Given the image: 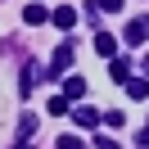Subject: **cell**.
<instances>
[{"mask_svg": "<svg viewBox=\"0 0 149 149\" xmlns=\"http://www.w3.org/2000/svg\"><path fill=\"white\" fill-rule=\"evenodd\" d=\"M140 72H145V77H149V59H140Z\"/></svg>", "mask_w": 149, "mask_h": 149, "instance_id": "obj_17", "label": "cell"}, {"mask_svg": "<svg viewBox=\"0 0 149 149\" xmlns=\"http://www.w3.org/2000/svg\"><path fill=\"white\" fill-rule=\"evenodd\" d=\"M54 118H63V113H72V104H68V95H50V104H45Z\"/></svg>", "mask_w": 149, "mask_h": 149, "instance_id": "obj_11", "label": "cell"}, {"mask_svg": "<svg viewBox=\"0 0 149 149\" xmlns=\"http://www.w3.org/2000/svg\"><path fill=\"white\" fill-rule=\"evenodd\" d=\"M113 50H118V41H113V32H100V36H95V54L113 59Z\"/></svg>", "mask_w": 149, "mask_h": 149, "instance_id": "obj_7", "label": "cell"}, {"mask_svg": "<svg viewBox=\"0 0 149 149\" xmlns=\"http://www.w3.org/2000/svg\"><path fill=\"white\" fill-rule=\"evenodd\" d=\"M50 23H54V27H63V32L77 27V9H72V5H59V9L50 14Z\"/></svg>", "mask_w": 149, "mask_h": 149, "instance_id": "obj_3", "label": "cell"}, {"mask_svg": "<svg viewBox=\"0 0 149 149\" xmlns=\"http://www.w3.org/2000/svg\"><path fill=\"white\" fill-rule=\"evenodd\" d=\"M72 118H77V127H91V131H95V127L104 122L100 113H95V109H86V104H81V109H72Z\"/></svg>", "mask_w": 149, "mask_h": 149, "instance_id": "obj_6", "label": "cell"}, {"mask_svg": "<svg viewBox=\"0 0 149 149\" xmlns=\"http://www.w3.org/2000/svg\"><path fill=\"white\" fill-rule=\"evenodd\" d=\"M104 122H109V127H113V131H122V122H127V118H122V113H118V109H113V113H104Z\"/></svg>", "mask_w": 149, "mask_h": 149, "instance_id": "obj_15", "label": "cell"}, {"mask_svg": "<svg viewBox=\"0 0 149 149\" xmlns=\"http://www.w3.org/2000/svg\"><path fill=\"white\" fill-rule=\"evenodd\" d=\"M32 131H36V118H32V113H23V122H18V136H32Z\"/></svg>", "mask_w": 149, "mask_h": 149, "instance_id": "obj_13", "label": "cell"}, {"mask_svg": "<svg viewBox=\"0 0 149 149\" xmlns=\"http://www.w3.org/2000/svg\"><path fill=\"white\" fill-rule=\"evenodd\" d=\"M127 95H131V100H149V77H131V81H127Z\"/></svg>", "mask_w": 149, "mask_h": 149, "instance_id": "obj_8", "label": "cell"}, {"mask_svg": "<svg viewBox=\"0 0 149 149\" xmlns=\"http://www.w3.org/2000/svg\"><path fill=\"white\" fill-rule=\"evenodd\" d=\"M63 95H68V100H81V95H86V77H68V81H63Z\"/></svg>", "mask_w": 149, "mask_h": 149, "instance_id": "obj_10", "label": "cell"}, {"mask_svg": "<svg viewBox=\"0 0 149 149\" xmlns=\"http://www.w3.org/2000/svg\"><path fill=\"white\" fill-rule=\"evenodd\" d=\"M41 72H45L41 63H23V95H32V86L41 81Z\"/></svg>", "mask_w": 149, "mask_h": 149, "instance_id": "obj_5", "label": "cell"}, {"mask_svg": "<svg viewBox=\"0 0 149 149\" xmlns=\"http://www.w3.org/2000/svg\"><path fill=\"white\" fill-rule=\"evenodd\" d=\"M122 36H127V45H145V41H149V14H140V18H131Z\"/></svg>", "mask_w": 149, "mask_h": 149, "instance_id": "obj_2", "label": "cell"}, {"mask_svg": "<svg viewBox=\"0 0 149 149\" xmlns=\"http://www.w3.org/2000/svg\"><path fill=\"white\" fill-rule=\"evenodd\" d=\"M59 149H86V140H77V136H59Z\"/></svg>", "mask_w": 149, "mask_h": 149, "instance_id": "obj_14", "label": "cell"}, {"mask_svg": "<svg viewBox=\"0 0 149 149\" xmlns=\"http://www.w3.org/2000/svg\"><path fill=\"white\" fill-rule=\"evenodd\" d=\"M95 5H100V9H109V14H118V9H122V0H95Z\"/></svg>", "mask_w": 149, "mask_h": 149, "instance_id": "obj_16", "label": "cell"}, {"mask_svg": "<svg viewBox=\"0 0 149 149\" xmlns=\"http://www.w3.org/2000/svg\"><path fill=\"white\" fill-rule=\"evenodd\" d=\"M23 23H27V27H41V23H45V5H27V9H23Z\"/></svg>", "mask_w": 149, "mask_h": 149, "instance_id": "obj_9", "label": "cell"}, {"mask_svg": "<svg viewBox=\"0 0 149 149\" xmlns=\"http://www.w3.org/2000/svg\"><path fill=\"white\" fill-rule=\"evenodd\" d=\"M95 145H100V149H122V140L109 136V131H100V136H95Z\"/></svg>", "mask_w": 149, "mask_h": 149, "instance_id": "obj_12", "label": "cell"}, {"mask_svg": "<svg viewBox=\"0 0 149 149\" xmlns=\"http://www.w3.org/2000/svg\"><path fill=\"white\" fill-rule=\"evenodd\" d=\"M68 63H72V45H59L45 63V77H68Z\"/></svg>", "mask_w": 149, "mask_h": 149, "instance_id": "obj_1", "label": "cell"}, {"mask_svg": "<svg viewBox=\"0 0 149 149\" xmlns=\"http://www.w3.org/2000/svg\"><path fill=\"white\" fill-rule=\"evenodd\" d=\"M14 149H32V145H27V140H23V145H14Z\"/></svg>", "mask_w": 149, "mask_h": 149, "instance_id": "obj_18", "label": "cell"}, {"mask_svg": "<svg viewBox=\"0 0 149 149\" xmlns=\"http://www.w3.org/2000/svg\"><path fill=\"white\" fill-rule=\"evenodd\" d=\"M109 77H113L118 86H127V81H131V59H109Z\"/></svg>", "mask_w": 149, "mask_h": 149, "instance_id": "obj_4", "label": "cell"}]
</instances>
